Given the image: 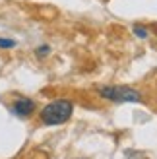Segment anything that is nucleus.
Segmentation results:
<instances>
[{
    "mask_svg": "<svg viewBox=\"0 0 157 159\" xmlns=\"http://www.w3.org/2000/svg\"><path fill=\"white\" fill-rule=\"evenodd\" d=\"M74 113V105L72 101L68 99H56L45 105L43 111H41V122L47 124V126H56V124H62L66 122Z\"/></svg>",
    "mask_w": 157,
    "mask_h": 159,
    "instance_id": "obj_1",
    "label": "nucleus"
},
{
    "mask_svg": "<svg viewBox=\"0 0 157 159\" xmlns=\"http://www.w3.org/2000/svg\"><path fill=\"white\" fill-rule=\"evenodd\" d=\"M97 91L101 97H105L113 103H140L142 101L140 91L126 85H107V87H99Z\"/></svg>",
    "mask_w": 157,
    "mask_h": 159,
    "instance_id": "obj_2",
    "label": "nucleus"
},
{
    "mask_svg": "<svg viewBox=\"0 0 157 159\" xmlns=\"http://www.w3.org/2000/svg\"><path fill=\"white\" fill-rule=\"evenodd\" d=\"M12 113L18 116H29L31 113H35V101L29 97H20L14 101L12 105Z\"/></svg>",
    "mask_w": 157,
    "mask_h": 159,
    "instance_id": "obj_3",
    "label": "nucleus"
},
{
    "mask_svg": "<svg viewBox=\"0 0 157 159\" xmlns=\"http://www.w3.org/2000/svg\"><path fill=\"white\" fill-rule=\"evenodd\" d=\"M132 31H134V35H138L140 39H146L147 35H150V31H147L144 25H134V27H132Z\"/></svg>",
    "mask_w": 157,
    "mask_h": 159,
    "instance_id": "obj_4",
    "label": "nucleus"
},
{
    "mask_svg": "<svg viewBox=\"0 0 157 159\" xmlns=\"http://www.w3.org/2000/svg\"><path fill=\"white\" fill-rule=\"evenodd\" d=\"M12 47H16L14 39H2L0 37V49H12Z\"/></svg>",
    "mask_w": 157,
    "mask_h": 159,
    "instance_id": "obj_5",
    "label": "nucleus"
},
{
    "mask_svg": "<svg viewBox=\"0 0 157 159\" xmlns=\"http://www.w3.org/2000/svg\"><path fill=\"white\" fill-rule=\"evenodd\" d=\"M37 57H47V54L51 52V47L49 45H41V47H37Z\"/></svg>",
    "mask_w": 157,
    "mask_h": 159,
    "instance_id": "obj_6",
    "label": "nucleus"
}]
</instances>
